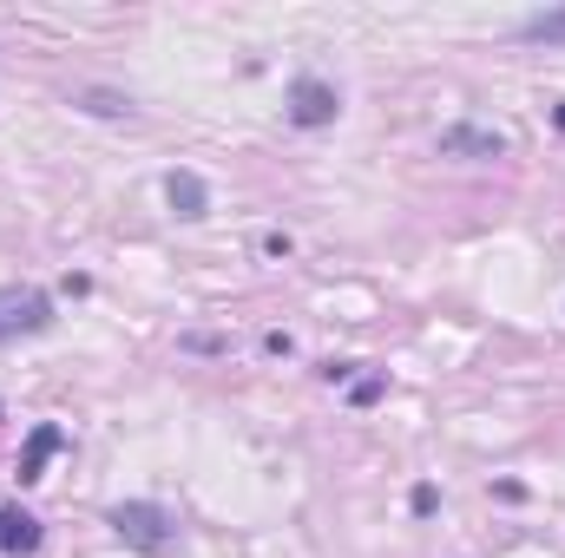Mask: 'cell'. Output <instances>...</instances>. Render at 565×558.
Returning <instances> with one entry per match:
<instances>
[{
  "mask_svg": "<svg viewBox=\"0 0 565 558\" xmlns=\"http://www.w3.org/2000/svg\"><path fill=\"white\" fill-rule=\"evenodd\" d=\"M106 526H113L132 552H171V539H178V513L158 506V500H126V506H113Z\"/></svg>",
  "mask_w": 565,
  "mask_h": 558,
  "instance_id": "obj_1",
  "label": "cell"
},
{
  "mask_svg": "<svg viewBox=\"0 0 565 558\" xmlns=\"http://www.w3.org/2000/svg\"><path fill=\"white\" fill-rule=\"evenodd\" d=\"M335 112H342V93L329 86V79H296L289 86V126H302V132H316V126H335Z\"/></svg>",
  "mask_w": 565,
  "mask_h": 558,
  "instance_id": "obj_2",
  "label": "cell"
},
{
  "mask_svg": "<svg viewBox=\"0 0 565 558\" xmlns=\"http://www.w3.org/2000/svg\"><path fill=\"white\" fill-rule=\"evenodd\" d=\"M53 322V302H46V289H0V342H13V335H33V329H46Z\"/></svg>",
  "mask_w": 565,
  "mask_h": 558,
  "instance_id": "obj_3",
  "label": "cell"
},
{
  "mask_svg": "<svg viewBox=\"0 0 565 558\" xmlns=\"http://www.w3.org/2000/svg\"><path fill=\"white\" fill-rule=\"evenodd\" d=\"M500 151H507V139L487 126H447L440 132V158H500Z\"/></svg>",
  "mask_w": 565,
  "mask_h": 558,
  "instance_id": "obj_4",
  "label": "cell"
},
{
  "mask_svg": "<svg viewBox=\"0 0 565 558\" xmlns=\"http://www.w3.org/2000/svg\"><path fill=\"white\" fill-rule=\"evenodd\" d=\"M164 197H171L178 217H204V211H211V191H204L198 171H171V178H164Z\"/></svg>",
  "mask_w": 565,
  "mask_h": 558,
  "instance_id": "obj_5",
  "label": "cell"
},
{
  "mask_svg": "<svg viewBox=\"0 0 565 558\" xmlns=\"http://www.w3.org/2000/svg\"><path fill=\"white\" fill-rule=\"evenodd\" d=\"M60 447H66L60 427H33V440H26V453H20V480H40V466H46Z\"/></svg>",
  "mask_w": 565,
  "mask_h": 558,
  "instance_id": "obj_6",
  "label": "cell"
},
{
  "mask_svg": "<svg viewBox=\"0 0 565 558\" xmlns=\"http://www.w3.org/2000/svg\"><path fill=\"white\" fill-rule=\"evenodd\" d=\"M40 546V519L33 513H0V552H33Z\"/></svg>",
  "mask_w": 565,
  "mask_h": 558,
  "instance_id": "obj_7",
  "label": "cell"
},
{
  "mask_svg": "<svg viewBox=\"0 0 565 558\" xmlns=\"http://www.w3.org/2000/svg\"><path fill=\"white\" fill-rule=\"evenodd\" d=\"M520 40H533V46H565V7H553V13H533V20H520Z\"/></svg>",
  "mask_w": 565,
  "mask_h": 558,
  "instance_id": "obj_8",
  "label": "cell"
},
{
  "mask_svg": "<svg viewBox=\"0 0 565 558\" xmlns=\"http://www.w3.org/2000/svg\"><path fill=\"white\" fill-rule=\"evenodd\" d=\"M86 112H106V119H119V112H132V99H119V93H86Z\"/></svg>",
  "mask_w": 565,
  "mask_h": 558,
  "instance_id": "obj_9",
  "label": "cell"
},
{
  "mask_svg": "<svg viewBox=\"0 0 565 558\" xmlns=\"http://www.w3.org/2000/svg\"><path fill=\"white\" fill-rule=\"evenodd\" d=\"M382 388H388V382H382V375H369V382H355V388H349V401H355V408H369V401H382Z\"/></svg>",
  "mask_w": 565,
  "mask_h": 558,
  "instance_id": "obj_10",
  "label": "cell"
},
{
  "mask_svg": "<svg viewBox=\"0 0 565 558\" xmlns=\"http://www.w3.org/2000/svg\"><path fill=\"white\" fill-rule=\"evenodd\" d=\"M559 126H565V106H559Z\"/></svg>",
  "mask_w": 565,
  "mask_h": 558,
  "instance_id": "obj_11",
  "label": "cell"
}]
</instances>
